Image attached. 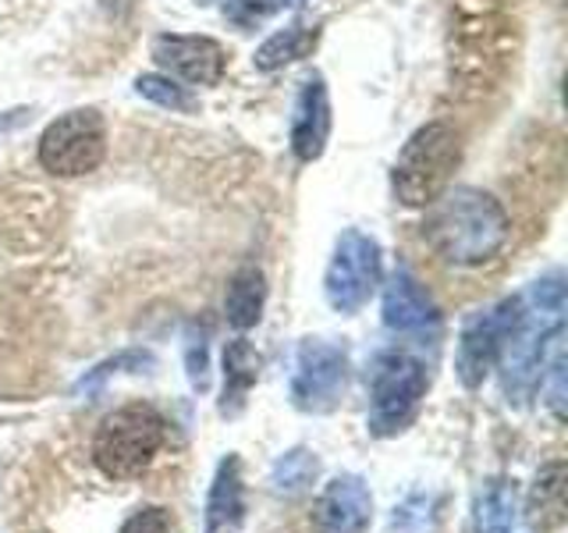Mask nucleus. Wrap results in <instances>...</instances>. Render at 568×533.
Wrapping results in <instances>:
<instances>
[{"instance_id":"1","label":"nucleus","mask_w":568,"mask_h":533,"mask_svg":"<svg viewBox=\"0 0 568 533\" xmlns=\"http://www.w3.org/2000/svg\"><path fill=\"white\" fill-rule=\"evenodd\" d=\"M423 235L434 253L452 266H484L511 239L505 207L484 189H444L426 207Z\"/></svg>"},{"instance_id":"2","label":"nucleus","mask_w":568,"mask_h":533,"mask_svg":"<svg viewBox=\"0 0 568 533\" xmlns=\"http://www.w3.org/2000/svg\"><path fill=\"white\" fill-rule=\"evenodd\" d=\"M565 328V278L555 271L540 278L523 299V310L501 345V384L508 402L529 399V391L544 378V360L550 342Z\"/></svg>"},{"instance_id":"3","label":"nucleus","mask_w":568,"mask_h":533,"mask_svg":"<svg viewBox=\"0 0 568 533\" xmlns=\"http://www.w3.org/2000/svg\"><path fill=\"white\" fill-rule=\"evenodd\" d=\"M462 164V139L448 121H430L408 135L395 160V185L398 203L405 207H430L437 195L452 185Z\"/></svg>"},{"instance_id":"4","label":"nucleus","mask_w":568,"mask_h":533,"mask_svg":"<svg viewBox=\"0 0 568 533\" xmlns=\"http://www.w3.org/2000/svg\"><path fill=\"white\" fill-rule=\"evenodd\" d=\"M168 441V420L146 402L121 405L97 431L93 441V462L103 476L129 480L153 466L156 452Z\"/></svg>"},{"instance_id":"5","label":"nucleus","mask_w":568,"mask_h":533,"mask_svg":"<svg viewBox=\"0 0 568 533\" xmlns=\"http://www.w3.org/2000/svg\"><path fill=\"white\" fill-rule=\"evenodd\" d=\"M426 366L408 352L377 355L369 373V431L377 438H395L416 420L426 399Z\"/></svg>"},{"instance_id":"6","label":"nucleus","mask_w":568,"mask_h":533,"mask_svg":"<svg viewBox=\"0 0 568 533\" xmlns=\"http://www.w3.org/2000/svg\"><path fill=\"white\" fill-rule=\"evenodd\" d=\"M106 157V121L93 107L68 111L40 135V164L53 178H82Z\"/></svg>"},{"instance_id":"7","label":"nucleus","mask_w":568,"mask_h":533,"mask_svg":"<svg viewBox=\"0 0 568 533\" xmlns=\"http://www.w3.org/2000/svg\"><path fill=\"white\" fill-rule=\"evenodd\" d=\"M348 378H352V363L342 345H331L324 338H306L295 352L292 405L310 416L334 413L337 402L348 391Z\"/></svg>"},{"instance_id":"8","label":"nucleus","mask_w":568,"mask_h":533,"mask_svg":"<svg viewBox=\"0 0 568 533\" xmlns=\"http://www.w3.org/2000/svg\"><path fill=\"white\" fill-rule=\"evenodd\" d=\"M381 245L366 231L348 228L337 235L334 257L327 263L324 292L337 313H359L381 284Z\"/></svg>"},{"instance_id":"9","label":"nucleus","mask_w":568,"mask_h":533,"mask_svg":"<svg viewBox=\"0 0 568 533\" xmlns=\"http://www.w3.org/2000/svg\"><path fill=\"white\" fill-rule=\"evenodd\" d=\"M519 310H523V295H511L466 320V328L458 334V352H455L458 381L466 388H479L487 381V373L494 370L497 355H501V345Z\"/></svg>"},{"instance_id":"10","label":"nucleus","mask_w":568,"mask_h":533,"mask_svg":"<svg viewBox=\"0 0 568 533\" xmlns=\"http://www.w3.org/2000/svg\"><path fill=\"white\" fill-rule=\"evenodd\" d=\"M153 61L164 68L171 79H182L189 86H217L227 68V53L217 40H210V36L168 32L153 40Z\"/></svg>"},{"instance_id":"11","label":"nucleus","mask_w":568,"mask_h":533,"mask_svg":"<svg viewBox=\"0 0 568 533\" xmlns=\"http://www.w3.org/2000/svg\"><path fill=\"white\" fill-rule=\"evenodd\" d=\"M384 324H387V331L408 334V338H437L440 334L437 302L408 266H398L384 289Z\"/></svg>"},{"instance_id":"12","label":"nucleus","mask_w":568,"mask_h":533,"mask_svg":"<svg viewBox=\"0 0 568 533\" xmlns=\"http://www.w3.org/2000/svg\"><path fill=\"white\" fill-rule=\"evenodd\" d=\"M373 520V494L363 476L342 473L320 491L313 505L316 533H366Z\"/></svg>"},{"instance_id":"13","label":"nucleus","mask_w":568,"mask_h":533,"mask_svg":"<svg viewBox=\"0 0 568 533\" xmlns=\"http://www.w3.org/2000/svg\"><path fill=\"white\" fill-rule=\"evenodd\" d=\"M331 139V97L324 76H310L298 89L295 100V114H292V153L310 164L320 153H324Z\"/></svg>"},{"instance_id":"14","label":"nucleus","mask_w":568,"mask_h":533,"mask_svg":"<svg viewBox=\"0 0 568 533\" xmlns=\"http://www.w3.org/2000/svg\"><path fill=\"white\" fill-rule=\"evenodd\" d=\"M245 520V484H242V459L231 452L221 459L213 473L206 497V530L203 533H239Z\"/></svg>"},{"instance_id":"15","label":"nucleus","mask_w":568,"mask_h":533,"mask_svg":"<svg viewBox=\"0 0 568 533\" xmlns=\"http://www.w3.org/2000/svg\"><path fill=\"white\" fill-rule=\"evenodd\" d=\"M260 381V352L245 342V338H235L224 349V395H221V416H239L248 391Z\"/></svg>"},{"instance_id":"16","label":"nucleus","mask_w":568,"mask_h":533,"mask_svg":"<svg viewBox=\"0 0 568 533\" xmlns=\"http://www.w3.org/2000/svg\"><path fill=\"white\" fill-rule=\"evenodd\" d=\"M263 302H266V278L260 266H242V271L227 281L224 292V313L227 324L248 331L253 324H260L263 316Z\"/></svg>"},{"instance_id":"17","label":"nucleus","mask_w":568,"mask_h":533,"mask_svg":"<svg viewBox=\"0 0 568 533\" xmlns=\"http://www.w3.org/2000/svg\"><path fill=\"white\" fill-rule=\"evenodd\" d=\"M529 523L544 533L558 530L565 523V462L555 459L537 473L529 491Z\"/></svg>"},{"instance_id":"18","label":"nucleus","mask_w":568,"mask_h":533,"mask_svg":"<svg viewBox=\"0 0 568 533\" xmlns=\"http://www.w3.org/2000/svg\"><path fill=\"white\" fill-rule=\"evenodd\" d=\"M316 40H320V29L316 26H288V29H281L274 32L271 40H266L260 50H256V68L260 71H277L284 64H292V61H302V58H310V53L316 50Z\"/></svg>"},{"instance_id":"19","label":"nucleus","mask_w":568,"mask_h":533,"mask_svg":"<svg viewBox=\"0 0 568 533\" xmlns=\"http://www.w3.org/2000/svg\"><path fill=\"white\" fill-rule=\"evenodd\" d=\"M515 523V484L511 480H487L476 494V533H511Z\"/></svg>"},{"instance_id":"20","label":"nucleus","mask_w":568,"mask_h":533,"mask_svg":"<svg viewBox=\"0 0 568 533\" xmlns=\"http://www.w3.org/2000/svg\"><path fill=\"white\" fill-rule=\"evenodd\" d=\"M316 476H320V459L310 452V449H292V452H284L277 462H274V470H271V487L277 494H302V491H310L316 484Z\"/></svg>"},{"instance_id":"21","label":"nucleus","mask_w":568,"mask_h":533,"mask_svg":"<svg viewBox=\"0 0 568 533\" xmlns=\"http://www.w3.org/2000/svg\"><path fill=\"white\" fill-rule=\"evenodd\" d=\"M142 366H153V352H142V349L118 352V355H111V360H103L100 366H93L85 373V378L75 384V395H97L114 373H139Z\"/></svg>"},{"instance_id":"22","label":"nucleus","mask_w":568,"mask_h":533,"mask_svg":"<svg viewBox=\"0 0 568 533\" xmlns=\"http://www.w3.org/2000/svg\"><path fill=\"white\" fill-rule=\"evenodd\" d=\"M135 93L153 100L156 107H168V111H182L192 114L195 111V97L185 86H178L171 76H139L135 79Z\"/></svg>"},{"instance_id":"23","label":"nucleus","mask_w":568,"mask_h":533,"mask_svg":"<svg viewBox=\"0 0 568 533\" xmlns=\"http://www.w3.org/2000/svg\"><path fill=\"white\" fill-rule=\"evenodd\" d=\"M434 523H437L434 497L416 494V497H408L405 505H398L395 515H390V533H434Z\"/></svg>"},{"instance_id":"24","label":"nucleus","mask_w":568,"mask_h":533,"mask_svg":"<svg viewBox=\"0 0 568 533\" xmlns=\"http://www.w3.org/2000/svg\"><path fill=\"white\" fill-rule=\"evenodd\" d=\"M288 4L292 0H224V14H227V22H235L239 29H256Z\"/></svg>"},{"instance_id":"25","label":"nucleus","mask_w":568,"mask_h":533,"mask_svg":"<svg viewBox=\"0 0 568 533\" xmlns=\"http://www.w3.org/2000/svg\"><path fill=\"white\" fill-rule=\"evenodd\" d=\"M544 373H547V405H550V413H555V420H561L565 416V349H561V334L550 342V366Z\"/></svg>"},{"instance_id":"26","label":"nucleus","mask_w":568,"mask_h":533,"mask_svg":"<svg viewBox=\"0 0 568 533\" xmlns=\"http://www.w3.org/2000/svg\"><path fill=\"white\" fill-rule=\"evenodd\" d=\"M185 366H189V381L195 391H206L210 384V363H206V334H195V328H189L185 334Z\"/></svg>"},{"instance_id":"27","label":"nucleus","mask_w":568,"mask_h":533,"mask_svg":"<svg viewBox=\"0 0 568 533\" xmlns=\"http://www.w3.org/2000/svg\"><path fill=\"white\" fill-rule=\"evenodd\" d=\"M121 533H171V515L164 509H139L124 520Z\"/></svg>"},{"instance_id":"28","label":"nucleus","mask_w":568,"mask_h":533,"mask_svg":"<svg viewBox=\"0 0 568 533\" xmlns=\"http://www.w3.org/2000/svg\"><path fill=\"white\" fill-rule=\"evenodd\" d=\"M32 111H26V107H18V111H8V114H0V139H4L11 129H18L22 121H29Z\"/></svg>"},{"instance_id":"29","label":"nucleus","mask_w":568,"mask_h":533,"mask_svg":"<svg viewBox=\"0 0 568 533\" xmlns=\"http://www.w3.org/2000/svg\"><path fill=\"white\" fill-rule=\"evenodd\" d=\"M295 4H302V0H295Z\"/></svg>"}]
</instances>
